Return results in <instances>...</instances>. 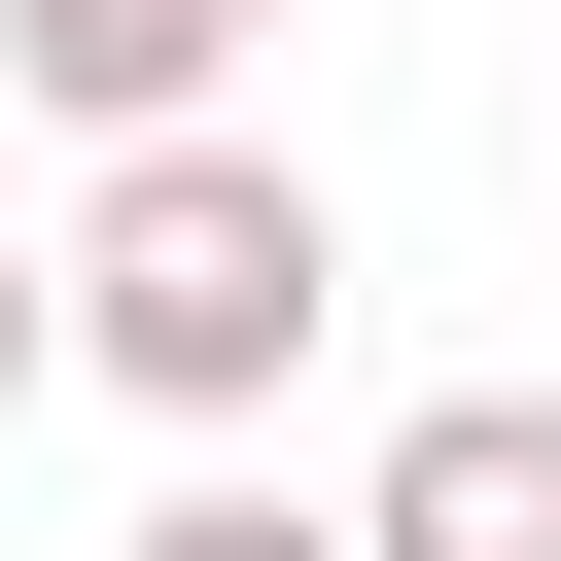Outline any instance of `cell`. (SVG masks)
Wrapping results in <instances>:
<instances>
[{
    "label": "cell",
    "mask_w": 561,
    "mask_h": 561,
    "mask_svg": "<svg viewBox=\"0 0 561 561\" xmlns=\"http://www.w3.org/2000/svg\"><path fill=\"white\" fill-rule=\"evenodd\" d=\"M316 316H351V210H316L280 140H140V175L70 210V351H105L140 421H280Z\"/></svg>",
    "instance_id": "cell-1"
},
{
    "label": "cell",
    "mask_w": 561,
    "mask_h": 561,
    "mask_svg": "<svg viewBox=\"0 0 561 561\" xmlns=\"http://www.w3.org/2000/svg\"><path fill=\"white\" fill-rule=\"evenodd\" d=\"M245 35H280V0H0V70H35L105 175H140V140H245V105H210Z\"/></svg>",
    "instance_id": "cell-2"
},
{
    "label": "cell",
    "mask_w": 561,
    "mask_h": 561,
    "mask_svg": "<svg viewBox=\"0 0 561 561\" xmlns=\"http://www.w3.org/2000/svg\"><path fill=\"white\" fill-rule=\"evenodd\" d=\"M351 526H386V561H561V386H421Z\"/></svg>",
    "instance_id": "cell-3"
},
{
    "label": "cell",
    "mask_w": 561,
    "mask_h": 561,
    "mask_svg": "<svg viewBox=\"0 0 561 561\" xmlns=\"http://www.w3.org/2000/svg\"><path fill=\"white\" fill-rule=\"evenodd\" d=\"M140 561H386V526H351V491H245V456H210V491H140Z\"/></svg>",
    "instance_id": "cell-4"
},
{
    "label": "cell",
    "mask_w": 561,
    "mask_h": 561,
    "mask_svg": "<svg viewBox=\"0 0 561 561\" xmlns=\"http://www.w3.org/2000/svg\"><path fill=\"white\" fill-rule=\"evenodd\" d=\"M35 386H70V280H35V245H0V421H35Z\"/></svg>",
    "instance_id": "cell-5"
}]
</instances>
